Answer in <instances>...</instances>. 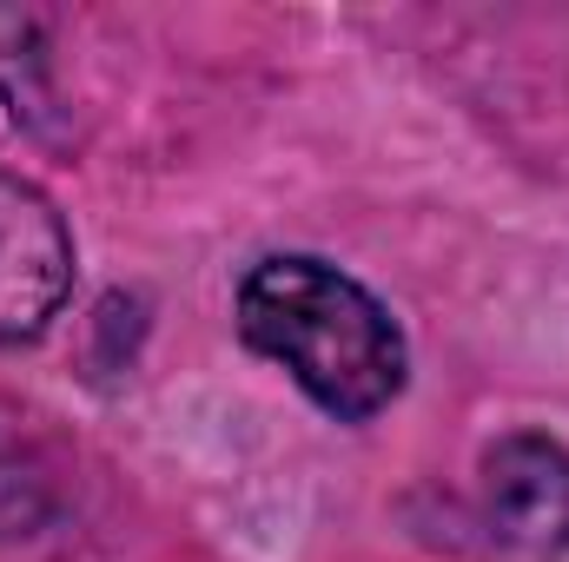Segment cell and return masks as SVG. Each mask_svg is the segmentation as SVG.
<instances>
[{"mask_svg":"<svg viewBox=\"0 0 569 562\" xmlns=\"http://www.w3.org/2000/svg\"><path fill=\"white\" fill-rule=\"evenodd\" d=\"M73 291V239L40 185L0 165V344L40 338Z\"/></svg>","mask_w":569,"mask_h":562,"instance_id":"obj_2","label":"cell"},{"mask_svg":"<svg viewBox=\"0 0 569 562\" xmlns=\"http://www.w3.org/2000/svg\"><path fill=\"white\" fill-rule=\"evenodd\" d=\"M47 510H53V490H47L40 463H33L20 443L0 436V543L33 536V530L47 523Z\"/></svg>","mask_w":569,"mask_h":562,"instance_id":"obj_4","label":"cell"},{"mask_svg":"<svg viewBox=\"0 0 569 562\" xmlns=\"http://www.w3.org/2000/svg\"><path fill=\"white\" fill-rule=\"evenodd\" d=\"M239 331L345 423L378 418L405 391V331L391 311L325 259H266L239 284Z\"/></svg>","mask_w":569,"mask_h":562,"instance_id":"obj_1","label":"cell"},{"mask_svg":"<svg viewBox=\"0 0 569 562\" xmlns=\"http://www.w3.org/2000/svg\"><path fill=\"white\" fill-rule=\"evenodd\" d=\"M483 516L490 530L523 556H563L569 550V450L517 430L483 450Z\"/></svg>","mask_w":569,"mask_h":562,"instance_id":"obj_3","label":"cell"}]
</instances>
